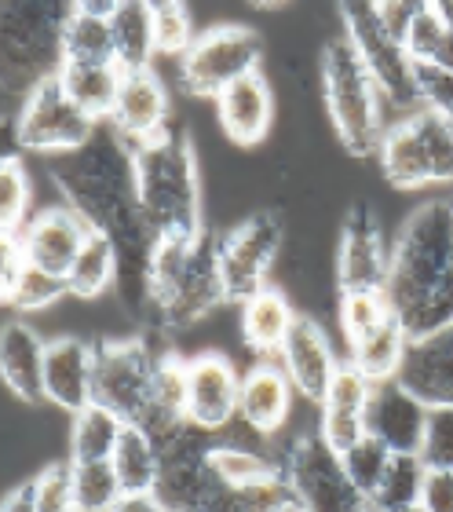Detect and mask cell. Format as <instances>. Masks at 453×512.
I'll return each instance as SVG.
<instances>
[{
    "label": "cell",
    "instance_id": "obj_1",
    "mask_svg": "<svg viewBox=\"0 0 453 512\" xmlns=\"http://www.w3.org/2000/svg\"><path fill=\"white\" fill-rule=\"evenodd\" d=\"M55 180L63 187L66 205L85 220L92 231L114 246L117 286L132 311H147V275L158 249V235L143 216L136 187V158L132 147L110 125H99L92 143L66 154L55 165Z\"/></svg>",
    "mask_w": 453,
    "mask_h": 512
},
{
    "label": "cell",
    "instance_id": "obj_2",
    "mask_svg": "<svg viewBox=\"0 0 453 512\" xmlns=\"http://www.w3.org/2000/svg\"><path fill=\"white\" fill-rule=\"evenodd\" d=\"M384 297L410 341L453 322V202H424L402 224Z\"/></svg>",
    "mask_w": 453,
    "mask_h": 512
},
{
    "label": "cell",
    "instance_id": "obj_3",
    "mask_svg": "<svg viewBox=\"0 0 453 512\" xmlns=\"http://www.w3.org/2000/svg\"><path fill=\"white\" fill-rule=\"evenodd\" d=\"M132 158H136L139 205L158 242H198L205 235V220H201L198 165L187 132L169 125L158 139L132 150Z\"/></svg>",
    "mask_w": 453,
    "mask_h": 512
},
{
    "label": "cell",
    "instance_id": "obj_4",
    "mask_svg": "<svg viewBox=\"0 0 453 512\" xmlns=\"http://www.w3.org/2000/svg\"><path fill=\"white\" fill-rule=\"evenodd\" d=\"M318 74H322V96H326L329 121L337 132L340 147L351 158H366L377 154L380 136L388 128L384 118V96L377 92L369 70L362 66L355 44L337 33L322 44L318 55Z\"/></svg>",
    "mask_w": 453,
    "mask_h": 512
},
{
    "label": "cell",
    "instance_id": "obj_5",
    "mask_svg": "<svg viewBox=\"0 0 453 512\" xmlns=\"http://www.w3.org/2000/svg\"><path fill=\"white\" fill-rule=\"evenodd\" d=\"M380 172L399 191L453 183V121L421 107L391 118L377 147Z\"/></svg>",
    "mask_w": 453,
    "mask_h": 512
},
{
    "label": "cell",
    "instance_id": "obj_6",
    "mask_svg": "<svg viewBox=\"0 0 453 512\" xmlns=\"http://www.w3.org/2000/svg\"><path fill=\"white\" fill-rule=\"evenodd\" d=\"M74 4L19 0L4 4V74L11 92H30L63 66V26Z\"/></svg>",
    "mask_w": 453,
    "mask_h": 512
},
{
    "label": "cell",
    "instance_id": "obj_7",
    "mask_svg": "<svg viewBox=\"0 0 453 512\" xmlns=\"http://www.w3.org/2000/svg\"><path fill=\"white\" fill-rule=\"evenodd\" d=\"M289 491L293 512H369L366 494L351 483L344 461L318 432L296 436L278 458Z\"/></svg>",
    "mask_w": 453,
    "mask_h": 512
},
{
    "label": "cell",
    "instance_id": "obj_8",
    "mask_svg": "<svg viewBox=\"0 0 453 512\" xmlns=\"http://www.w3.org/2000/svg\"><path fill=\"white\" fill-rule=\"evenodd\" d=\"M344 15V37L355 44L362 66L369 70L377 92L384 96V107L399 114L421 110V85H417V66H413L410 52L402 48V41H395L377 19L373 0H351L340 8Z\"/></svg>",
    "mask_w": 453,
    "mask_h": 512
},
{
    "label": "cell",
    "instance_id": "obj_9",
    "mask_svg": "<svg viewBox=\"0 0 453 512\" xmlns=\"http://www.w3.org/2000/svg\"><path fill=\"white\" fill-rule=\"evenodd\" d=\"M264 63V41L249 26H212L198 33L180 59V85L194 99H216L234 81L256 74Z\"/></svg>",
    "mask_w": 453,
    "mask_h": 512
},
{
    "label": "cell",
    "instance_id": "obj_10",
    "mask_svg": "<svg viewBox=\"0 0 453 512\" xmlns=\"http://www.w3.org/2000/svg\"><path fill=\"white\" fill-rule=\"evenodd\" d=\"M99 132L74 99L66 96L59 77H44L41 85L22 96L19 118H15V143L33 154H74Z\"/></svg>",
    "mask_w": 453,
    "mask_h": 512
},
{
    "label": "cell",
    "instance_id": "obj_11",
    "mask_svg": "<svg viewBox=\"0 0 453 512\" xmlns=\"http://www.w3.org/2000/svg\"><path fill=\"white\" fill-rule=\"evenodd\" d=\"M285 246V224L278 213H253L220 235V271L227 304H245L271 286V271Z\"/></svg>",
    "mask_w": 453,
    "mask_h": 512
},
{
    "label": "cell",
    "instance_id": "obj_12",
    "mask_svg": "<svg viewBox=\"0 0 453 512\" xmlns=\"http://www.w3.org/2000/svg\"><path fill=\"white\" fill-rule=\"evenodd\" d=\"M216 443H220V436L201 432L190 421L158 443L161 472L154 494L169 505V512H201L209 494L223 483L216 476V465H212Z\"/></svg>",
    "mask_w": 453,
    "mask_h": 512
},
{
    "label": "cell",
    "instance_id": "obj_13",
    "mask_svg": "<svg viewBox=\"0 0 453 512\" xmlns=\"http://www.w3.org/2000/svg\"><path fill=\"white\" fill-rule=\"evenodd\" d=\"M154 366H158V355L150 352L143 337L95 344V403L114 410L128 425H139L150 403Z\"/></svg>",
    "mask_w": 453,
    "mask_h": 512
},
{
    "label": "cell",
    "instance_id": "obj_14",
    "mask_svg": "<svg viewBox=\"0 0 453 512\" xmlns=\"http://www.w3.org/2000/svg\"><path fill=\"white\" fill-rule=\"evenodd\" d=\"M227 304V289H223V271H220V238H212L209 231L190 246L187 264H183L180 278L172 282V289L154 304V322L161 330H187L194 322L209 319L212 311Z\"/></svg>",
    "mask_w": 453,
    "mask_h": 512
},
{
    "label": "cell",
    "instance_id": "obj_15",
    "mask_svg": "<svg viewBox=\"0 0 453 512\" xmlns=\"http://www.w3.org/2000/svg\"><path fill=\"white\" fill-rule=\"evenodd\" d=\"M391 271V246L384 242L369 205H355L340 227L337 289L340 293H384Z\"/></svg>",
    "mask_w": 453,
    "mask_h": 512
},
{
    "label": "cell",
    "instance_id": "obj_16",
    "mask_svg": "<svg viewBox=\"0 0 453 512\" xmlns=\"http://www.w3.org/2000/svg\"><path fill=\"white\" fill-rule=\"evenodd\" d=\"M242 374L220 352H201L187 359V421L201 432L220 436L238 421Z\"/></svg>",
    "mask_w": 453,
    "mask_h": 512
},
{
    "label": "cell",
    "instance_id": "obj_17",
    "mask_svg": "<svg viewBox=\"0 0 453 512\" xmlns=\"http://www.w3.org/2000/svg\"><path fill=\"white\" fill-rule=\"evenodd\" d=\"M274 363L285 370L293 392L304 395L307 403H315V406L326 399L329 384L337 381L340 366H344L337 359V352H333L326 330H322L315 319H307V315H300V319L293 322V330H289L285 344L278 348Z\"/></svg>",
    "mask_w": 453,
    "mask_h": 512
},
{
    "label": "cell",
    "instance_id": "obj_18",
    "mask_svg": "<svg viewBox=\"0 0 453 512\" xmlns=\"http://www.w3.org/2000/svg\"><path fill=\"white\" fill-rule=\"evenodd\" d=\"M92 227L70 209V205H55L44 213L30 216V224L15 238V246L22 249L26 264L44 271V275L66 278L74 267L77 253L85 246V238Z\"/></svg>",
    "mask_w": 453,
    "mask_h": 512
},
{
    "label": "cell",
    "instance_id": "obj_19",
    "mask_svg": "<svg viewBox=\"0 0 453 512\" xmlns=\"http://www.w3.org/2000/svg\"><path fill=\"white\" fill-rule=\"evenodd\" d=\"M428 410L432 406L421 403L417 395L399 384L395 377L391 381L373 384V395H369V410H366V436L380 439L391 454H417L424 439V425H428Z\"/></svg>",
    "mask_w": 453,
    "mask_h": 512
},
{
    "label": "cell",
    "instance_id": "obj_20",
    "mask_svg": "<svg viewBox=\"0 0 453 512\" xmlns=\"http://www.w3.org/2000/svg\"><path fill=\"white\" fill-rule=\"evenodd\" d=\"M106 125L114 128L117 136L125 139L128 147L136 150L150 139H158L169 121V92H165V81L158 77V70H136V74H125L121 81V92H117L114 114Z\"/></svg>",
    "mask_w": 453,
    "mask_h": 512
},
{
    "label": "cell",
    "instance_id": "obj_21",
    "mask_svg": "<svg viewBox=\"0 0 453 512\" xmlns=\"http://www.w3.org/2000/svg\"><path fill=\"white\" fill-rule=\"evenodd\" d=\"M44 399L74 417L95 403V344L55 337L44 355Z\"/></svg>",
    "mask_w": 453,
    "mask_h": 512
},
{
    "label": "cell",
    "instance_id": "obj_22",
    "mask_svg": "<svg viewBox=\"0 0 453 512\" xmlns=\"http://www.w3.org/2000/svg\"><path fill=\"white\" fill-rule=\"evenodd\" d=\"M212 103H216V121H220V128L227 132L231 143H238V147L264 143L274 125V88L264 77V70H256V74L234 81V85L223 88Z\"/></svg>",
    "mask_w": 453,
    "mask_h": 512
},
{
    "label": "cell",
    "instance_id": "obj_23",
    "mask_svg": "<svg viewBox=\"0 0 453 512\" xmlns=\"http://www.w3.org/2000/svg\"><path fill=\"white\" fill-rule=\"evenodd\" d=\"M395 381L406 384L421 403L453 406V322L410 341Z\"/></svg>",
    "mask_w": 453,
    "mask_h": 512
},
{
    "label": "cell",
    "instance_id": "obj_24",
    "mask_svg": "<svg viewBox=\"0 0 453 512\" xmlns=\"http://www.w3.org/2000/svg\"><path fill=\"white\" fill-rule=\"evenodd\" d=\"M369 395H373V384L344 363L337 381L329 384L326 399L318 403V436L326 439L337 454H344V450L355 447L366 436Z\"/></svg>",
    "mask_w": 453,
    "mask_h": 512
},
{
    "label": "cell",
    "instance_id": "obj_25",
    "mask_svg": "<svg viewBox=\"0 0 453 512\" xmlns=\"http://www.w3.org/2000/svg\"><path fill=\"white\" fill-rule=\"evenodd\" d=\"M293 384L278 363H256L242 377L238 395V421L256 436H274L293 410Z\"/></svg>",
    "mask_w": 453,
    "mask_h": 512
},
{
    "label": "cell",
    "instance_id": "obj_26",
    "mask_svg": "<svg viewBox=\"0 0 453 512\" xmlns=\"http://www.w3.org/2000/svg\"><path fill=\"white\" fill-rule=\"evenodd\" d=\"M44 355L48 341L26 322H8L0 330V377L22 403H44Z\"/></svg>",
    "mask_w": 453,
    "mask_h": 512
},
{
    "label": "cell",
    "instance_id": "obj_27",
    "mask_svg": "<svg viewBox=\"0 0 453 512\" xmlns=\"http://www.w3.org/2000/svg\"><path fill=\"white\" fill-rule=\"evenodd\" d=\"M183 425H187V359L158 355L154 381H150V403L139 417V428H147L154 443H161Z\"/></svg>",
    "mask_w": 453,
    "mask_h": 512
},
{
    "label": "cell",
    "instance_id": "obj_28",
    "mask_svg": "<svg viewBox=\"0 0 453 512\" xmlns=\"http://www.w3.org/2000/svg\"><path fill=\"white\" fill-rule=\"evenodd\" d=\"M296 319L300 315H296V308L289 304V297H285L282 289L267 286L242 304V337L253 352L278 355V348L285 344Z\"/></svg>",
    "mask_w": 453,
    "mask_h": 512
},
{
    "label": "cell",
    "instance_id": "obj_29",
    "mask_svg": "<svg viewBox=\"0 0 453 512\" xmlns=\"http://www.w3.org/2000/svg\"><path fill=\"white\" fill-rule=\"evenodd\" d=\"M410 348V333L402 330L399 319L391 315L388 322H380L377 330H369L366 337L348 344V366L355 374H362L369 384L391 381L399 374L402 359Z\"/></svg>",
    "mask_w": 453,
    "mask_h": 512
},
{
    "label": "cell",
    "instance_id": "obj_30",
    "mask_svg": "<svg viewBox=\"0 0 453 512\" xmlns=\"http://www.w3.org/2000/svg\"><path fill=\"white\" fill-rule=\"evenodd\" d=\"M55 77H59V85L66 88V96L74 99L88 118L99 121V125H106V121H110V114H114V103H117V92H121V81H125V70H121V66L63 63Z\"/></svg>",
    "mask_w": 453,
    "mask_h": 512
},
{
    "label": "cell",
    "instance_id": "obj_31",
    "mask_svg": "<svg viewBox=\"0 0 453 512\" xmlns=\"http://www.w3.org/2000/svg\"><path fill=\"white\" fill-rule=\"evenodd\" d=\"M110 30H114L117 66L125 74L154 70L158 52H154V15L147 0H121V8L110 19Z\"/></svg>",
    "mask_w": 453,
    "mask_h": 512
},
{
    "label": "cell",
    "instance_id": "obj_32",
    "mask_svg": "<svg viewBox=\"0 0 453 512\" xmlns=\"http://www.w3.org/2000/svg\"><path fill=\"white\" fill-rule=\"evenodd\" d=\"M110 465H114L125 494H154V487H158L161 454H158V443H154V436H150L147 428L125 425Z\"/></svg>",
    "mask_w": 453,
    "mask_h": 512
},
{
    "label": "cell",
    "instance_id": "obj_33",
    "mask_svg": "<svg viewBox=\"0 0 453 512\" xmlns=\"http://www.w3.org/2000/svg\"><path fill=\"white\" fill-rule=\"evenodd\" d=\"M201 512H293V491L278 469L274 476L238 483V487L220 483L209 494V502L201 505Z\"/></svg>",
    "mask_w": 453,
    "mask_h": 512
},
{
    "label": "cell",
    "instance_id": "obj_34",
    "mask_svg": "<svg viewBox=\"0 0 453 512\" xmlns=\"http://www.w3.org/2000/svg\"><path fill=\"white\" fill-rule=\"evenodd\" d=\"M63 63L117 66L110 19L88 15V11H81L74 4V11H70V19H66V26H63Z\"/></svg>",
    "mask_w": 453,
    "mask_h": 512
},
{
    "label": "cell",
    "instance_id": "obj_35",
    "mask_svg": "<svg viewBox=\"0 0 453 512\" xmlns=\"http://www.w3.org/2000/svg\"><path fill=\"white\" fill-rule=\"evenodd\" d=\"M424 480H428V465L421 461V454H391L388 469L369 494V512H406L421 505Z\"/></svg>",
    "mask_w": 453,
    "mask_h": 512
},
{
    "label": "cell",
    "instance_id": "obj_36",
    "mask_svg": "<svg viewBox=\"0 0 453 512\" xmlns=\"http://www.w3.org/2000/svg\"><path fill=\"white\" fill-rule=\"evenodd\" d=\"M117 275H121V267H117L114 246H110L99 231H88L85 246H81L74 267H70V275H66V289H70V297H77V300H95L114 286Z\"/></svg>",
    "mask_w": 453,
    "mask_h": 512
},
{
    "label": "cell",
    "instance_id": "obj_37",
    "mask_svg": "<svg viewBox=\"0 0 453 512\" xmlns=\"http://www.w3.org/2000/svg\"><path fill=\"white\" fill-rule=\"evenodd\" d=\"M125 425L128 421H121L106 406H85L81 414H74V425H70V461H110Z\"/></svg>",
    "mask_w": 453,
    "mask_h": 512
},
{
    "label": "cell",
    "instance_id": "obj_38",
    "mask_svg": "<svg viewBox=\"0 0 453 512\" xmlns=\"http://www.w3.org/2000/svg\"><path fill=\"white\" fill-rule=\"evenodd\" d=\"M125 498L110 461H74V505L77 512H110Z\"/></svg>",
    "mask_w": 453,
    "mask_h": 512
},
{
    "label": "cell",
    "instance_id": "obj_39",
    "mask_svg": "<svg viewBox=\"0 0 453 512\" xmlns=\"http://www.w3.org/2000/svg\"><path fill=\"white\" fill-rule=\"evenodd\" d=\"M26 224H30V180L19 158H4L0 165V235L4 242H15L26 231Z\"/></svg>",
    "mask_w": 453,
    "mask_h": 512
},
{
    "label": "cell",
    "instance_id": "obj_40",
    "mask_svg": "<svg viewBox=\"0 0 453 512\" xmlns=\"http://www.w3.org/2000/svg\"><path fill=\"white\" fill-rule=\"evenodd\" d=\"M446 15H443V4H432V0H421V11H417V19H413L410 33H406V41L402 48L410 52L413 66H435L439 52H443L446 44Z\"/></svg>",
    "mask_w": 453,
    "mask_h": 512
},
{
    "label": "cell",
    "instance_id": "obj_41",
    "mask_svg": "<svg viewBox=\"0 0 453 512\" xmlns=\"http://www.w3.org/2000/svg\"><path fill=\"white\" fill-rule=\"evenodd\" d=\"M150 15H154V52L183 59L190 44L198 41L190 11L176 0H158V4H150Z\"/></svg>",
    "mask_w": 453,
    "mask_h": 512
},
{
    "label": "cell",
    "instance_id": "obj_42",
    "mask_svg": "<svg viewBox=\"0 0 453 512\" xmlns=\"http://www.w3.org/2000/svg\"><path fill=\"white\" fill-rule=\"evenodd\" d=\"M212 465H216V476L223 483H253L264 480V476H274L278 472V461L267 458V454H256L249 447H238V443H216L212 447Z\"/></svg>",
    "mask_w": 453,
    "mask_h": 512
},
{
    "label": "cell",
    "instance_id": "obj_43",
    "mask_svg": "<svg viewBox=\"0 0 453 512\" xmlns=\"http://www.w3.org/2000/svg\"><path fill=\"white\" fill-rule=\"evenodd\" d=\"M391 319L388 297L384 293H340V308H337V322L344 341H359L369 330H377L380 322Z\"/></svg>",
    "mask_w": 453,
    "mask_h": 512
},
{
    "label": "cell",
    "instance_id": "obj_44",
    "mask_svg": "<svg viewBox=\"0 0 453 512\" xmlns=\"http://www.w3.org/2000/svg\"><path fill=\"white\" fill-rule=\"evenodd\" d=\"M340 461H344V472L351 476V483L359 487L362 494H373V487L380 483V476H384V469H388L391 461V450L380 443V439L373 436H362L355 447H348L344 454H340Z\"/></svg>",
    "mask_w": 453,
    "mask_h": 512
},
{
    "label": "cell",
    "instance_id": "obj_45",
    "mask_svg": "<svg viewBox=\"0 0 453 512\" xmlns=\"http://www.w3.org/2000/svg\"><path fill=\"white\" fill-rule=\"evenodd\" d=\"M37 512H77L74 505V461H55L30 480Z\"/></svg>",
    "mask_w": 453,
    "mask_h": 512
},
{
    "label": "cell",
    "instance_id": "obj_46",
    "mask_svg": "<svg viewBox=\"0 0 453 512\" xmlns=\"http://www.w3.org/2000/svg\"><path fill=\"white\" fill-rule=\"evenodd\" d=\"M63 297H70L66 278L44 275V271H37V267H26V271H22V278L15 282V289L4 297V304H8V308H15V311H44V308H52L55 300H63Z\"/></svg>",
    "mask_w": 453,
    "mask_h": 512
},
{
    "label": "cell",
    "instance_id": "obj_47",
    "mask_svg": "<svg viewBox=\"0 0 453 512\" xmlns=\"http://www.w3.org/2000/svg\"><path fill=\"white\" fill-rule=\"evenodd\" d=\"M417 454L428 469L453 472V406H432L428 410V425H424V439Z\"/></svg>",
    "mask_w": 453,
    "mask_h": 512
},
{
    "label": "cell",
    "instance_id": "obj_48",
    "mask_svg": "<svg viewBox=\"0 0 453 512\" xmlns=\"http://www.w3.org/2000/svg\"><path fill=\"white\" fill-rule=\"evenodd\" d=\"M417 85H421V107L453 121V74L435 66H417Z\"/></svg>",
    "mask_w": 453,
    "mask_h": 512
},
{
    "label": "cell",
    "instance_id": "obj_49",
    "mask_svg": "<svg viewBox=\"0 0 453 512\" xmlns=\"http://www.w3.org/2000/svg\"><path fill=\"white\" fill-rule=\"evenodd\" d=\"M373 8H377L380 26H384L395 41H406V33H410L413 19H417V11H421V0H373Z\"/></svg>",
    "mask_w": 453,
    "mask_h": 512
},
{
    "label": "cell",
    "instance_id": "obj_50",
    "mask_svg": "<svg viewBox=\"0 0 453 512\" xmlns=\"http://www.w3.org/2000/svg\"><path fill=\"white\" fill-rule=\"evenodd\" d=\"M421 505L428 512H453V472L450 469H428Z\"/></svg>",
    "mask_w": 453,
    "mask_h": 512
},
{
    "label": "cell",
    "instance_id": "obj_51",
    "mask_svg": "<svg viewBox=\"0 0 453 512\" xmlns=\"http://www.w3.org/2000/svg\"><path fill=\"white\" fill-rule=\"evenodd\" d=\"M110 512H169V505L158 494H125Z\"/></svg>",
    "mask_w": 453,
    "mask_h": 512
},
{
    "label": "cell",
    "instance_id": "obj_52",
    "mask_svg": "<svg viewBox=\"0 0 453 512\" xmlns=\"http://www.w3.org/2000/svg\"><path fill=\"white\" fill-rule=\"evenodd\" d=\"M0 512H37L30 483H19V487H11V491L4 494V505H0Z\"/></svg>",
    "mask_w": 453,
    "mask_h": 512
},
{
    "label": "cell",
    "instance_id": "obj_53",
    "mask_svg": "<svg viewBox=\"0 0 453 512\" xmlns=\"http://www.w3.org/2000/svg\"><path fill=\"white\" fill-rule=\"evenodd\" d=\"M443 15H446V44L443 52H439V59H435V70H446V74H453V4H443Z\"/></svg>",
    "mask_w": 453,
    "mask_h": 512
},
{
    "label": "cell",
    "instance_id": "obj_54",
    "mask_svg": "<svg viewBox=\"0 0 453 512\" xmlns=\"http://www.w3.org/2000/svg\"><path fill=\"white\" fill-rule=\"evenodd\" d=\"M406 512H428V509H424V505H413V509H406Z\"/></svg>",
    "mask_w": 453,
    "mask_h": 512
}]
</instances>
